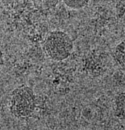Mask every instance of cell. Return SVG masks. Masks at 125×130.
<instances>
[{"instance_id":"obj_2","label":"cell","mask_w":125,"mask_h":130,"mask_svg":"<svg viewBox=\"0 0 125 130\" xmlns=\"http://www.w3.org/2000/svg\"><path fill=\"white\" fill-rule=\"evenodd\" d=\"M9 109L17 118H25L32 116L36 107V98L33 90L27 85H21L10 94Z\"/></svg>"},{"instance_id":"obj_5","label":"cell","mask_w":125,"mask_h":130,"mask_svg":"<svg viewBox=\"0 0 125 130\" xmlns=\"http://www.w3.org/2000/svg\"><path fill=\"white\" fill-rule=\"evenodd\" d=\"M64 4L69 8L77 10L85 7L90 0H62Z\"/></svg>"},{"instance_id":"obj_3","label":"cell","mask_w":125,"mask_h":130,"mask_svg":"<svg viewBox=\"0 0 125 130\" xmlns=\"http://www.w3.org/2000/svg\"><path fill=\"white\" fill-rule=\"evenodd\" d=\"M115 114L118 118L124 119V92H120L117 94L114 99Z\"/></svg>"},{"instance_id":"obj_4","label":"cell","mask_w":125,"mask_h":130,"mask_svg":"<svg viewBox=\"0 0 125 130\" xmlns=\"http://www.w3.org/2000/svg\"><path fill=\"white\" fill-rule=\"evenodd\" d=\"M124 41L118 43L113 50V58L116 63L124 70Z\"/></svg>"},{"instance_id":"obj_1","label":"cell","mask_w":125,"mask_h":130,"mask_svg":"<svg viewBox=\"0 0 125 130\" xmlns=\"http://www.w3.org/2000/svg\"><path fill=\"white\" fill-rule=\"evenodd\" d=\"M74 47L73 41L69 35L57 30L50 32L43 44V49L47 56L57 62L69 58L73 51Z\"/></svg>"}]
</instances>
